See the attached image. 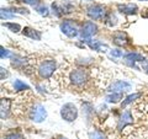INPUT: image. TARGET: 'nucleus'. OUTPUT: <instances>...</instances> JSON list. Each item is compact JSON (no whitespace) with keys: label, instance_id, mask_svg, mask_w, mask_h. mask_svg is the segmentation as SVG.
<instances>
[{"label":"nucleus","instance_id":"1","mask_svg":"<svg viewBox=\"0 0 148 139\" xmlns=\"http://www.w3.org/2000/svg\"><path fill=\"white\" fill-rule=\"evenodd\" d=\"M61 116L64 121L67 122H73L74 119L78 117V108L77 106L72 104V102H68L66 105L62 106L61 108Z\"/></svg>","mask_w":148,"mask_h":139},{"label":"nucleus","instance_id":"2","mask_svg":"<svg viewBox=\"0 0 148 139\" xmlns=\"http://www.w3.org/2000/svg\"><path fill=\"white\" fill-rule=\"evenodd\" d=\"M89 79V74L85 69H75L71 73V81L75 86H83Z\"/></svg>","mask_w":148,"mask_h":139},{"label":"nucleus","instance_id":"3","mask_svg":"<svg viewBox=\"0 0 148 139\" xmlns=\"http://www.w3.org/2000/svg\"><path fill=\"white\" fill-rule=\"evenodd\" d=\"M47 118V111L41 104L35 105L30 111V119L36 123H41Z\"/></svg>","mask_w":148,"mask_h":139},{"label":"nucleus","instance_id":"4","mask_svg":"<svg viewBox=\"0 0 148 139\" xmlns=\"http://www.w3.org/2000/svg\"><path fill=\"white\" fill-rule=\"evenodd\" d=\"M56 70V61L53 59H48V61H45L38 68V74L42 79H48L52 76V74Z\"/></svg>","mask_w":148,"mask_h":139},{"label":"nucleus","instance_id":"5","mask_svg":"<svg viewBox=\"0 0 148 139\" xmlns=\"http://www.w3.org/2000/svg\"><path fill=\"white\" fill-rule=\"evenodd\" d=\"M88 11V16L91 17L92 20H101L105 16V6L101 4H92L89 7L86 9Z\"/></svg>","mask_w":148,"mask_h":139},{"label":"nucleus","instance_id":"6","mask_svg":"<svg viewBox=\"0 0 148 139\" xmlns=\"http://www.w3.org/2000/svg\"><path fill=\"white\" fill-rule=\"evenodd\" d=\"M61 31H62V33H64L67 37H71V38L77 37L78 33H80V32L78 31L75 24H74L72 20H64L61 24Z\"/></svg>","mask_w":148,"mask_h":139},{"label":"nucleus","instance_id":"7","mask_svg":"<svg viewBox=\"0 0 148 139\" xmlns=\"http://www.w3.org/2000/svg\"><path fill=\"white\" fill-rule=\"evenodd\" d=\"M96 32H98V26H96L94 22L88 21V22H85V24L82 26L80 37H82L83 40H86V38H89V37L94 36Z\"/></svg>","mask_w":148,"mask_h":139},{"label":"nucleus","instance_id":"8","mask_svg":"<svg viewBox=\"0 0 148 139\" xmlns=\"http://www.w3.org/2000/svg\"><path fill=\"white\" fill-rule=\"evenodd\" d=\"M131 89H132V86L130 82L123 81V80H119V81H115L108 89V91L111 92V94H112V92H122L123 94L125 91H130Z\"/></svg>","mask_w":148,"mask_h":139},{"label":"nucleus","instance_id":"9","mask_svg":"<svg viewBox=\"0 0 148 139\" xmlns=\"http://www.w3.org/2000/svg\"><path fill=\"white\" fill-rule=\"evenodd\" d=\"M123 61H125V63H126L127 65L133 68L135 67V64H136V62H145L146 59H145V57H143L142 54L137 53V52H133V53H127L126 55H123Z\"/></svg>","mask_w":148,"mask_h":139},{"label":"nucleus","instance_id":"10","mask_svg":"<svg viewBox=\"0 0 148 139\" xmlns=\"http://www.w3.org/2000/svg\"><path fill=\"white\" fill-rule=\"evenodd\" d=\"M132 123H133V117H132L131 111H125V112L121 114L120 119H119L117 129H119V131H122V129L126 126H128V124H132Z\"/></svg>","mask_w":148,"mask_h":139},{"label":"nucleus","instance_id":"11","mask_svg":"<svg viewBox=\"0 0 148 139\" xmlns=\"http://www.w3.org/2000/svg\"><path fill=\"white\" fill-rule=\"evenodd\" d=\"M117 9L121 14H126V15H133L138 10L137 5H135V4H119Z\"/></svg>","mask_w":148,"mask_h":139},{"label":"nucleus","instance_id":"12","mask_svg":"<svg viewBox=\"0 0 148 139\" xmlns=\"http://www.w3.org/2000/svg\"><path fill=\"white\" fill-rule=\"evenodd\" d=\"M114 43L117 46H126L128 44V37L122 31H119L114 35Z\"/></svg>","mask_w":148,"mask_h":139},{"label":"nucleus","instance_id":"13","mask_svg":"<svg viewBox=\"0 0 148 139\" xmlns=\"http://www.w3.org/2000/svg\"><path fill=\"white\" fill-rule=\"evenodd\" d=\"M22 35L29 37V38H32V40H36V41H40L42 35H41L40 31H37L35 29H31V27H25L24 30H22Z\"/></svg>","mask_w":148,"mask_h":139},{"label":"nucleus","instance_id":"14","mask_svg":"<svg viewBox=\"0 0 148 139\" xmlns=\"http://www.w3.org/2000/svg\"><path fill=\"white\" fill-rule=\"evenodd\" d=\"M122 97H123L122 92H112V94L106 96L105 100H106V102H109V104H117V102H120V100H122Z\"/></svg>","mask_w":148,"mask_h":139},{"label":"nucleus","instance_id":"15","mask_svg":"<svg viewBox=\"0 0 148 139\" xmlns=\"http://www.w3.org/2000/svg\"><path fill=\"white\" fill-rule=\"evenodd\" d=\"M10 105H11V101L8 100V99H3L1 100V111H0V114H1V119H5L8 112L10 110Z\"/></svg>","mask_w":148,"mask_h":139},{"label":"nucleus","instance_id":"16","mask_svg":"<svg viewBox=\"0 0 148 139\" xmlns=\"http://www.w3.org/2000/svg\"><path fill=\"white\" fill-rule=\"evenodd\" d=\"M142 96V94H140V92H136V94H132V95H130V96H127L126 99H125L123 101H122V107H126L127 105H130V104H132L135 100H137L138 97H141Z\"/></svg>","mask_w":148,"mask_h":139},{"label":"nucleus","instance_id":"17","mask_svg":"<svg viewBox=\"0 0 148 139\" xmlns=\"http://www.w3.org/2000/svg\"><path fill=\"white\" fill-rule=\"evenodd\" d=\"M14 89L16 91H25V90H30V86L22 82L21 80H15L14 81Z\"/></svg>","mask_w":148,"mask_h":139},{"label":"nucleus","instance_id":"18","mask_svg":"<svg viewBox=\"0 0 148 139\" xmlns=\"http://www.w3.org/2000/svg\"><path fill=\"white\" fill-rule=\"evenodd\" d=\"M85 42L88 43V46L94 49V50H99L101 47H105V44H103L101 42H99V41H92V40H85Z\"/></svg>","mask_w":148,"mask_h":139},{"label":"nucleus","instance_id":"19","mask_svg":"<svg viewBox=\"0 0 148 139\" xmlns=\"http://www.w3.org/2000/svg\"><path fill=\"white\" fill-rule=\"evenodd\" d=\"M105 21L109 26H115L117 24V17L114 15V12H109L108 15L105 16Z\"/></svg>","mask_w":148,"mask_h":139},{"label":"nucleus","instance_id":"20","mask_svg":"<svg viewBox=\"0 0 148 139\" xmlns=\"http://www.w3.org/2000/svg\"><path fill=\"white\" fill-rule=\"evenodd\" d=\"M35 10L40 14V15H42V16H47L48 14H49V10H48V7L43 5V4H40V5H37L35 7Z\"/></svg>","mask_w":148,"mask_h":139},{"label":"nucleus","instance_id":"21","mask_svg":"<svg viewBox=\"0 0 148 139\" xmlns=\"http://www.w3.org/2000/svg\"><path fill=\"white\" fill-rule=\"evenodd\" d=\"M11 63H12L14 67L18 68V67H21V65H24V64H26V59L20 58V57H14L12 61H11Z\"/></svg>","mask_w":148,"mask_h":139},{"label":"nucleus","instance_id":"22","mask_svg":"<svg viewBox=\"0 0 148 139\" xmlns=\"http://www.w3.org/2000/svg\"><path fill=\"white\" fill-rule=\"evenodd\" d=\"M15 17V14H14L11 10H8V9H1V18H14Z\"/></svg>","mask_w":148,"mask_h":139},{"label":"nucleus","instance_id":"23","mask_svg":"<svg viewBox=\"0 0 148 139\" xmlns=\"http://www.w3.org/2000/svg\"><path fill=\"white\" fill-rule=\"evenodd\" d=\"M4 26L8 27V29L10 30L11 32H15V33L21 30V26L18 24H11V22H8V24H4Z\"/></svg>","mask_w":148,"mask_h":139},{"label":"nucleus","instance_id":"24","mask_svg":"<svg viewBox=\"0 0 148 139\" xmlns=\"http://www.w3.org/2000/svg\"><path fill=\"white\" fill-rule=\"evenodd\" d=\"M89 138L90 139H105V136L103 133H100L98 131H94V132H90L89 133Z\"/></svg>","mask_w":148,"mask_h":139},{"label":"nucleus","instance_id":"25","mask_svg":"<svg viewBox=\"0 0 148 139\" xmlns=\"http://www.w3.org/2000/svg\"><path fill=\"white\" fill-rule=\"evenodd\" d=\"M20 3H24V4H29V5H32V6H37L41 4V0H17Z\"/></svg>","mask_w":148,"mask_h":139},{"label":"nucleus","instance_id":"26","mask_svg":"<svg viewBox=\"0 0 148 139\" xmlns=\"http://www.w3.org/2000/svg\"><path fill=\"white\" fill-rule=\"evenodd\" d=\"M6 139H25V138L20 133H11V134H8Z\"/></svg>","mask_w":148,"mask_h":139},{"label":"nucleus","instance_id":"27","mask_svg":"<svg viewBox=\"0 0 148 139\" xmlns=\"http://www.w3.org/2000/svg\"><path fill=\"white\" fill-rule=\"evenodd\" d=\"M0 57H1V59L10 57V52H9L8 49H5L4 47H1V50H0Z\"/></svg>","mask_w":148,"mask_h":139},{"label":"nucleus","instance_id":"28","mask_svg":"<svg viewBox=\"0 0 148 139\" xmlns=\"http://www.w3.org/2000/svg\"><path fill=\"white\" fill-rule=\"evenodd\" d=\"M122 50H120V49H112L111 50V55L112 57H122Z\"/></svg>","mask_w":148,"mask_h":139},{"label":"nucleus","instance_id":"29","mask_svg":"<svg viewBox=\"0 0 148 139\" xmlns=\"http://www.w3.org/2000/svg\"><path fill=\"white\" fill-rule=\"evenodd\" d=\"M4 75L8 76V75H9V73L6 72V69H4V68L1 67V80H4Z\"/></svg>","mask_w":148,"mask_h":139},{"label":"nucleus","instance_id":"30","mask_svg":"<svg viewBox=\"0 0 148 139\" xmlns=\"http://www.w3.org/2000/svg\"><path fill=\"white\" fill-rule=\"evenodd\" d=\"M57 139H68V138H66V137H63V136H61V137H58Z\"/></svg>","mask_w":148,"mask_h":139},{"label":"nucleus","instance_id":"31","mask_svg":"<svg viewBox=\"0 0 148 139\" xmlns=\"http://www.w3.org/2000/svg\"><path fill=\"white\" fill-rule=\"evenodd\" d=\"M138 1H148V0H138Z\"/></svg>","mask_w":148,"mask_h":139},{"label":"nucleus","instance_id":"32","mask_svg":"<svg viewBox=\"0 0 148 139\" xmlns=\"http://www.w3.org/2000/svg\"><path fill=\"white\" fill-rule=\"evenodd\" d=\"M146 17H148V12H147V14H146Z\"/></svg>","mask_w":148,"mask_h":139}]
</instances>
